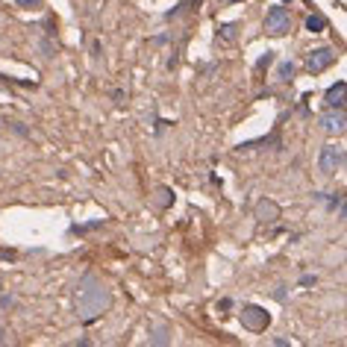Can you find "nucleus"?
<instances>
[{"instance_id":"obj_1","label":"nucleus","mask_w":347,"mask_h":347,"mask_svg":"<svg viewBox=\"0 0 347 347\" xmlns=\"http://www.w3.org/2000/svg\"><path fill=\"white\" fill-rule=\"evenodd\" d=\"M106 303H109V294H106V289H103L100 283H94V280H88V289L82 286V292L77 294V306H80V315H82V318H97V315L106 309Z\"/></svg>"},{"instance_id":"obj_2","label":"nucleus","mask_w":347,"mask_h":347,"mask_svg":"<svg viewBox=\"0 0 347 347\" xmlns=\"http://www.w3.org/2000/svg\"><path fill=\"white\" fill-rule=\"evenodd\" d=\"M265 29H268L271 35H286V32L292 29V18H289V12H286L283 6H271L268 15H265Z\"/></svg>"},{"instance_id":"obj_3","label":"nucleus","mask_w":347,"mask_h":347,"mask_svg":"<svg viewBox=\"0 0 347 347\" xmlns=\"http://www.w3.org/2000/svg\"><path fill=\"white\" fill-rule=\"evenodd\" d=\"M342 162H345L342 147H333V144L321 147V153H318V171H321V174H327V177H330V174H336Z\"/></svg>"},{"instance_id":"obj_4","label":"nucleus","mask_w":347,"mask_h":347,"mask_svg":"<svg viewBox=\"0 0 347 347\" xmlns=\"http://www.w3.org/2000/svg\"><path fill=\"white\" fill-rule=\"evenodd\" d=\"M333 62H336V50H333V47H315V50L306 56V68H309L312 74H318V71L330 68Z\"/></svg>"},{"instance_id":"obj_5","label":"nucleus","mask_w":347,"mask_h":347,"mask_svg":"<svg viewBox=\"0 0 347 347\" xmlns=\"http://www.w3.org/2000/svg\"><path fill=\"white\" fill-rule=\"evenodd\" d=\"M321 130L330 133V135H339L347 130V112L345 109H330L321 115Z\"/></svg>"},{"instance_id":"obj_6","label":"nucleus","mask_w":347,"mask_h":347,"mask_svg":"<svg viewBox=\"0 0 347 347\" xmlns=\"http://www.w3.org/2000/svg\"><path fill=\"white\" fill-rule=\"evenodd\" d=\"M241 324H244L247 330H253V333H262V330L268 327V312L259 309V306H247V309L241 312Z\"/></svg>"},{"instance_id":"obj_7","label":"nucleus","mask_w":347,"mask_h":347,"mask_svg":"<svg viewBox=\"0 0 347 347\" xmlns=\"http://www.w3.org/2000/svg\"><path fill=\"white\" fill-rule=\"evenodd\" d=\"M324 100H327V106H330V109H342V106L347 103V85H345V82L330 85V88H327V94H324Z\"/></svg>"},{"instance_id":"obj_8","label":"nucleus","mask_w":347,"mask_h":347,"mask_svg":"<svg viewBox=\"0 0 347 347\" xmlns=\"http://www.w3.org/2000/svg\"><path fill=\"white\" fill-rule=\"evenodd\" d=\"M324 27H327V18H324V15H309V18H306V29H309V32H321Z\"/></svg>"},{"instance_id":"obj_9","label":"nucleus","mask_w":347,"mask_h":347,"mask_svg":"<svg viewBox=\"0 0 347 347\" xmlns=\"http://www.w3.org/2000/svg\"><path fill=\"white\" fill-rule=\"evenodd\" d=\"M294 77V62H280V68H277V80L280 82H289Z\"/></svg>"},{"instance_id":"obj_10","label":"nucleus","mask_w":347,"mask_h":347,"mask_svg":"<svg viewBox=\"0 0 347 347\" xmlns=\"http://www.w3.org/2000/svg\"><path fill=\"white\" fill-rule=\"evenodd\" d=\"M236 29H239L236 24H224V27H221V38H227V41H233V38H236Z\"/></svg>"},{"instance_id":"obj_11","label":"nucleus","mask_w":347,"mask_h":347,"mask_svg":"<svg viewBox=\"0 0 347 347\" xmlns=\"http://www.w3.org/2000/svg\"><path fill=\"white\" fill-rule=\"evenodd\" d=\"M259 215H262V221H265V215H274V218H277V206H271V203H259Z\"/></svg>"},{"instance_id":"obj_12","label":"nucleus","mask_w":347,"mask_h":347,"mask_svg":"<svg viewBox=\"0 0 347 347\" xmlns=\"http://www.w3.org/2000/svg\"><path fill=\"white\" fill-rule=\"evenodd\" d=\"M339 212H342V218H347V197L345 200H339Z\"/></svg>"},{"instance_id":"obj_13","label":"nucleus","mask_w":347,"mask_h":347,"mask_svg":"<svg viewBox=\"0 0 347 347\" xmlns=\"http://www.w3.org/2000/svg\"><path fill=\"white\" fill-rule=\"evenodd\" d=\"M15 3H18V6H35L38 0H15Z\"/></svg>"},{"instance_id":"obj_14","label":"nucleus","mask_w":347,"mask_h":347,"mask_svg":"<svg viewBox=\"0 0 347 347\" xmlns=\"http://www.w3.org/2000/svg\"><path fill=\"white\" fill-rule=\"evenodd\" d=\"M224 3H239V0H224Z\"/></svg>"},{"instance_id":"obj_15","label":"nucleus","mask_w":347,"mask_h":347,"mask_svg":"<svg viewBox=\"0 0 347 347\" xmlns=\"http://www.w3.org/2000/svg\"><path fill=\"white\" fill-rule=\"evenodd\" d=\"M283 3H292V0H283Z\"/></svg>"}]
</instances>
